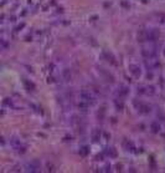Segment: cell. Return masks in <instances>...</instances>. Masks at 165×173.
<instances>
[{
	"instance_id": "cell-3",
	"label": "cell",
	"mask_w": 165,
	"mask_h": 173,
	"mask_svg": "<svg viewBox=\"0 0 165 173\" xmlns=\"http://www.w3.org/2000/svg\"><path fill=\"white\" fill-rule=\"evenodd\" d=\"M142 54L145 59H153V57H156V50L154 49V47H145V49H143Z\"/></svg>"
},
{
	"instance_id": "cell-5",
	"label": "cell",
	"mask_w": 165,
	"mask_h": 173,
	"mask_svg": "<svg viewBox=\"0 0 165 173\" xmlns=\"http://www.w3.org/2000/svg\"><path fill=\"white\" fill-rule=\"evenodd\" d=\"M26 171L27 172H37L40 169V166L36 163V162H31V163H29V164H26Z\"/></svg>"
},
{
	"instance_id": "cell-4",
	"label": "cell",
	"mask_w": 165,
	"mask_h": 173,
	"mask_svg": "<svg viewBox=\"0 0 165 173\" xmlns=\"http://www.w3.org/2000/svg\"><path fill=\"white\" fill-rule=\"evenodd\" d=\"M11 144L14 147V150H16L18 152H25V146L21 143V141H20V140L14 138V140H11Z\"/></svg>"
},
{
	"instance_id": "cell-6",
	"label": "cell",
	"mask_w": 165,
	"mask_h": 173,
	"mask_svg": "<svg viewBox=\"0 0 165 173\" xmlns=\"http://www.w3.org/2000/svg\"><path fill=\"white\" fill-rule=\"evenodd\" d=\"M129 70H130V72H132L134 76H137V77L140 76V69L137 65H130L129 66Z\"/></svg>"
},
{
	"instance_id": "cell-1",
	"label": "cell",
	"mask_w": 165,
	"mask_h": 173,
	"mask_svg": "<svg viewBox=\"0 0 165 173\" xmlns=\"http://www.w3.org/2000/svg\"><path fill=\"white\" fill-rule=\"evenodd\" d=\"M80 101L91 105V103L94 102V97H93V95L89 92V91L83 90V91H81V93H80Z\"/></svg>"
},
{
	"instance_id": "cell-7",
	"label": "cell",
	"mask_w": 165,
	"mask_h": 173,
	"mask_svg": "<svg viewBox=\"0 0 165 173\" xmlns=\"http://www.w3.org/2000/svg\"><path fill=\"white\" fill-rule=\"evenodd\" d=\"M127 93H128V89H127L125 86H122V87H121V90L118 91V95H119V97H123V96H125Z\"/></svg>"
},
{
	"instance_id": "cell-2",
	"label": "cell",
	"mask_w": 165,
	"mask_h": 173,
	"mask_svg": "<svg viewBox=\"0 0 165 173\" xmlns=\"http://www.w3.org/2000/svg\"><path fill=\"white\" fill-rule=\"evenodd\" d=\"M144 62H145V67L150 71L156 70L158 67L160 66V64H159V61L156 60V57H153V59H145Z\"/></svg>"
},
{
	"instance_id": "cell-8",
	"label": "cell",
	"mask_w": 165,
	"mask_h": 173,
	"mask_svg": "<svg viewBox=\"0 0 165 173\" xmlns=\"http://www.w3.org/2000/svg\"><path fill=\"white\" fill-rule=\"evenodd\" d=\"M152 130H153V132H158V130H159V125H156L155 122L152 123Z\"/></svg>"
}]
</instances>
